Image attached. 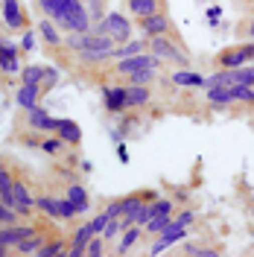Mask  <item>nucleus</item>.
Masks as SVG:
<instances>
[{
  "mask_svg": "<svg viewBox=\"0 0 254 257\" xmlns=\"http://www.w3.org/2000/svg\"><path fill=\"white\" fill-rule=\"evenodd\" d=\"M59 213H62V219H76L79 216V208H76V202L73 199H67V196H59Z\"/></svg>",
  "mask_w": 254,
  "mask_h": 257,
  "instance_id": "33",
  "label": "nucleus"
},
{
  "mask_svg": "<svg viewBox=\"0 0 254 257\" xmlns=\"http://www.w3.org/2000/svg\"><path fill=\"white\" fill-rule=\"evenodd\" d=\"M38 38H41L47 47H62L64 44L62 32H59V27H56L53 18H41V21H38Z\"/></svg>",
  "mask_w": 254,
  "mask_h": 257,
  "instance_id": "12",
  "label": "nucleus"
},
{
  "mask_svg": "<svg viewBox=\"0 0 254 257\" xmlns=\"http://www.w3.org/2000/svg\"><path fill=\"white\" fill-rule=\"evenodd\" d=\"M44 73H47L44 64H27V67H21V85H41Z\"/></svg>",
  "mask_w": 254,
  "mask_h": 257,
  "instance_id": "26",
  "label": "nucleus"
},
{
  "mask_svg": "<svg viewBox=\"0 0 254 257\" xmlns=\"http://www.w3.org/2000/svg\"><path fill=\"white\" fill-rule=\"evenodd\" d=\"M205 91H207V102H210L213 108H228V105L237 102L228 85H213V88H205Z\"/></svg>",
  "mask_w": 254,
  "mask_h": 257,
  "instance_id": "17",
  "label": "nucleus"
},
{
  "mask_svg": "<svg viewBox=\"0 0 254 257\" xmlns=\"http://www.w3.org/2000/svg\"><path fill=\"white\" fill-rule=\"evenodd\" d=\"M56 82H59V73H56L53 67H47V73H44V82H41V88H44V91H50V88H53Z\"/></svg>",
  "mask_w": 254,
  "mask_h": 257,
  "instance_id": "43",
  "label": "nucleus"
},
{
  "mask_svg": "<svg viewBox=\"0 0 254 257\" xmlns=\"http://www.w3.org/2000/svg\"><path fill=\"white\" fill-rule=\"evenodd\" d=\"M207 18H210V24H216V21H219V9H216V6L207 9Z\"/></svg>",
  "mask_w": 254,
  "mask_h": 257,
  "instance_id": "47",
  "label": "nucleus"
},
{
  "mask_svg": "<svg viewBox=\"0 0 254 257\" xmlns=\"http://www.w3.org/2000/svg\"><path fill=\"white\" fill-rule=\"evenodd\" d=\"M88 12H91V21H102V18H105L102 0H88Z\"/></svg>",
  "mask_w": 254,
  "mask_h": 257,
  "instance_id": "41",
  "label": "nucleus"
},
{
  "mask_svg": "<svg viewBox=\"0 0 254 257\" xmlns=\"http://www.w3.org/2000/svg\"><path fill=\"white\" fill-rule=\"evenodd\" d=\"M3 24L9 30H24L27 18H24V9H21V0H3Z\"/></svg>",
  "mask_w": 254,
  "mask_h": 257,
  "instance_id": "11",
  "label": "nucleus"
},
{
  "mask_svg": "<svg viewBox=\"0 0 254 257\" xmlns=\"http://www.w3.org/2000/svg\"><path fill=\"white\" fill-rule=\"evenodd\" d=\"M231 94H234V99H237V102L254 105V88H251V85H242V82H237V85H231Z\"/></svg>",
  "mask_w": 254,
  "mask_h": 257,
  "instance_id": "32",
  "label": "nucleus"
},
{
  "mask_svg": "<svg viewBox=\"0 0 254 257\" xmlns=\"http://www.w3.org/2000/svg\"><path fill=\"white\" fill-rule=\"evenodd\" d=\"M138 27H141L143 35H175V27L173 21H170V15L161 9V12H155V15H146V18H138Z\"/></svg>",
  "mask_w": 254,
  "mask_h": 257,
  "instance_id": "5",
  "label": "nucleus"
},
{
  "mask_svg": "<svg viewBox=\"0 0 254 257\" xmlns=\"http://www.w3.org/2000/svg\"><path fill=\"white\" fill-rule=\"evenodd\" d=\"M64 196L76 202L79 213H91V196H88V190L82 187L79 181H70V184H67V190H64Z\"/></svg>",
  "mask_w": 254,
  "mask_h": 257,
  "instance_id": "20",
  "label": "nucleus"
},
{
  "mask_svg": "<svg viewBox=\"0 0 254 257\" xmlns=\"http://www.w3.org/2000/svg\"><path fill=\"white\" fill-rule=\"evenodd\" d=\"M167 248H170V245H167V242H164V240L158 237V240L152 242V248H149V254H161V251H167Z\"/></svg>",
  "mask_w": 254,
  "mask_h": 257,
  "instance_id": "46",
  "label": "nucleus"
},
{
  "mask_svg": "<svg viewBox=\"0 0 254 257\" xmlns=\"http://www.w3.org/2000/svg\"><path fill=\"white\" fill-rule=\"evenodd\" d=\"M102 102L111 114H123L129 111L126 105V85H105L102 88Z\"/></svg>",
  "mask_w": 254,
  "mask_h": 257,
  "instance_id": "8",
  "label": "nucleus"
},
{
  "mask_svg": "<svg viewBox=\"0 0 254 257\" xmlns=\"http://www.w3.org/2000/svg\"><path fill=\"white\" fill-rule=\"evenodd\" d=\"M102 251H105V240H102L99 234H94L91 242H88V248H85V257H99Z\"/></svg>",
  "mask_w": 254,
  "mask_h": 257,
  "instance_id": "36",
  "label": "nucleus"
},
{
  "mask_svg": "<svg viewBox=\"0 0 254 257\" xmlns=\"http://www.w3.org/2000/svg\"><path fill=\"white\" fill-rule=\"evenodd\" d=\"M146 50H149V41H146V38H129L126 44H117V47H114L111 62H120V59H129V56H138V53H146Z\"/></svg>",
  "mask_w": 254,
  "mask_h": 257,
  "instance_id": "16",
  "label": "nucleus"
},
{
  "mask_svg": "<svg viewBox=\"0 0 254 257\" xmlns=\"http://www.w3.org/2000/svg\"><path fill=\"white\" fill-rule=\"evenodd\" d=\"M149 53H155L161 62H170L175 67H190L187 53L175 47V35H152L149 38Z\"/></svg>",
  "mask_w": 254,
  "mask_h": 257,
  "instance_id": "2",
  "label": "nucleus"
},
{
  "mask_svg": "<svg viewBox=\"0 0 254 257\" xmlns=\"http://www.w3.org/2000/svg\"><path fill=\"white\" fill-rule=\"evenodd\" d=\"M3 44H6V41H3V38H0V47H3Z\"/></svg>",
  "mask_w": 254,
  "mask_h": 257,
  "instance_id": "51",
  "label": "nucleus"
},
{
  "mask_svg": "<svg viewBox=\"0 0 254 257\" xmlns=\"http://www.w3.org/2000/svg\"><path fill=\"white\" fill-rule=\"evenodd\" d=\"M44 242H47V234H41V231H38V234H32V237H27V240L18 242L15 251H18V254H38V248H41Z\"/></svg>",
  "mask_w": 254,
  "mask_h": 257,
  "instance_id": "27",
  "label": "nucleus"
},
{
  "mask_svg": "<svg viewBox=\"0 0 254 257\" xmlns=\"http://www.w3.org/2000/svg\"><path fill=\"white\" fill-rule=\"evenodd\" d=\"M117 155H120V161H123V164L129 161V155H126V146H123V144L117 146Z\"/></svg>",
  "mask_w": 254,
  "mask_h": 257,
  "instance_id": "48",
  "label": "nucleus"
},
{
  "mask_svg": "<svg viewBox=\"0 0 254 257\" xmlns=\"http://www.w3.org/2000/svg\"><path fill=\"white\" fill-rule=\"evenodd\" d=\"M27 123H30L35 132H44V135H56L59 132V123L62 120H56V117H50L41 105H32L30 111H27Z\"/></svg>",
  "mask_w": 254,
  "mask_h": 257,
  "instance_id": "6",
  "label": "nucleus"
},
{
  "mask_svg": "<svg viewBox=\"0 0 254 257\" xmlns=\"http://www.w3.org/2000/svg\"><path fill=\"white\" fill-rule=\"evenodd\" d=\"M35 47V32H24V41H21V50H24V53H27V50H32Z\"/></svg>",
  "mask_w": 254,
  "mask_h": 257,
  "instance_id": "45",
  "label": "nucleus"
},
{
  "mask_svg": "<svg viewBox=\"0 0 254 257\" xmlns=\"http://www.w3.org/2000/svg\"><path fill=\"white\" fill-rule=\"evenodd\" d=\"M120 234H123V222H120V219H108L105 231H102L99 237H102V240H117Z\"/></svg>",
  "mask_w": 254,
  "mask_h": 257,
  "instance_id": "37",
  "label": "nucleus"
},
{
  "mask_svg": "<svg viewBox=\"0 0 254 257\" xmlns=\"http://www.w3.org/2000/svg\"><path fill=\"white\" fill-rule=\"evenodd\" d=\"M64 146H67V144L56 135V138H44V141H41V152H44V155H59Z\"/></svg>",
  "mask_w": 254,
  "mask_h": 257,
  "instance_id": "35",
  "label": "nucleus"
},
{
  "mask_svg": "<svg viewBox=\"0 0 254 257\" xmlns=\"http://www.w3.org/2000/svg\"><path fill=\"white\" fill-rule=\"evenodd\" d=\"M35 208L41 210V213H47L50 219H62V213H59V196H35Z\"/></svg>",
  "mask_w": 254,
  "mask_h": 257,
  "instance_id": "25",
  "label": "nucleus"
},
{
  "mask_svg": "<svg viewBox=\"0 0 254 257\" xmlns=\"http://www.w3.org/2000/svg\"><path fill=\"white\" fill-rule=\"evenodd\" d=\"M64 248H67V242L62 237H56V240H47L38 248V257H64Z\"/></svg>",
  "mask_w": 254,
  "mask_h": 257,
  "instance_id": "30",
  "label": "nucleus"
},
{
  "mask_svg": "<svg viewBox=\"0 0 254 257\" xmlns=\"http://www.w3.org/2000/svg\"><path fill=\"white\" fill-rule=\"evenodd\" d=\"M76 59H79L82 64L111 62V59H114V47H94V50H82V53H76Z\"/></svg>",
  "mask_w": 254,
  "mask_h": 257,
  "instance_id": "22",
  "label": "nucleus"
},
{
  "mask_svg": "<svg viewBox=\"0 0 254 257\" xmlns=\"http://www.w3.org/2000/svg\"><path fill=\"white\" fill-rule=\"evenodd\" d=\"M12 196H15V208L21 210V216L32 213V208H35V196L30 193V187H27V181H24V178H15Z\"/></svg>",
  "mask_w": 254,
  "mask_h": 257,
  "instance_id": "10",
  "label": "nucleus"
},
{
  "mask_svg": "<svg viewBox=\"0 0 254 257\" xmlns=\"http://www.w3.org/2000/svg\"><path fill=\"white\" fill-rule=\"evenodd\" d=\"M12 187H15V173H12L6 164H0V202H6V205H12V208H15Z\"/></svg>",
  "mask_w": 254,
  "mask_h": 257,
  "instance_id": "19",
  "label": "nucleus"
},
{
  "mask_svg": "<svg viewBox=\"0 0 254 257\" xmlns=\"http://www.w3.org/2000/svg\"><path fill=\"white\" fill-rule=\"evenodd\" d=\"M56 135H59L67 146H79L82 144V128H79V123H73V120H62Z\"/></svg>",
  "mask_w": 254,
  "mask_h": 257,
  "instance_id": "24",
  "label": "nucleus"
},
{
  "mask_svg": "<svg viewBox=\"0 0 254 257\" xmlns=\"http://www.w3.org/2000/svg\"><path fill=\"white\" fill-rule=\"evenodd\" d=\"M94 237V228H91V219L85 225H79L76 231H73V237H70V248L64 251V257H85V248H88V242Z\"/></svg>",
  "mask_w": 254,
  "mask_h": 257,
  "instance_id": "9",
  "label": "nucleus"
},
{
  "mask_svg": "<svg viewBox=\"0 0 254 257\" xmlns=\"http://www.w3.org/2000/svg\"><path fill=\"white\" fill-rule=\"evenodd\" d=\"M184 234H187V225H178L175 219H170V225H167V228L161 231L158 237H161L164 242H167V245H173V242L184 240Z\"/></svg>",
  "mask_w": 254,
  "mask_h": 257,
  "instance_id": "28",
  "label": "nucleus"
},
{
  "mask_svg": "<svg viewBox=\"0 0 254 257\" xmlns=\"http://www.w3.org/2000/svg\"><path fill=\"white\" fill-rule=\"evenodd\" d=\"M173 85H178V88H207V79L187 70V67H178L173 73Z\"/></svg>",
  "mask_w": 254,
  "mask_h": 257,
  "instance_id": "18",
  "label": "nucleus"
},
{
  "mask_svg": "<svg viewBox=\"0 0 254 257\" xmlns=\"http://www.w3.org/2000/svg\"><path fill=\"white\" fill-rule=\"evenodd\" d=\"M9 254V245H6V242H0V257H6Z\"/></svg>",
  "mask_w": 254,
  "mask_h": 257,
  "instance_id": "50",
  "label": "nucleus"
},
{
  "mask_svg": "<svg viewBox=\"0 0 254 257\" xmlns=\"http://www.w3.org/2000/svg\"><path fill=\"white\" fill-rule=\"evenodd\" d=\"M173 219L178 225H187V228H190V225L196 222V213H193V210H181V213H178V216H173Z\"/></svg>",
  "mask_w": 254,
  "mask_h": 257,
  "instance_id": "42",
  "label": "nucleus"
},
{
  "mask_svg": "<svg viewBox=\"0 0 254 257\" xmlns=\"http://www.w3.org/2000/svg\"><path fill=\"white\" fill-rule=\"evenodd\" d=\"M141 237H143V225H129L126 231L120 234V242H117V254H129L132 251V245L135 242H141Z\"/></svg>",
  "mask_w": 254,
  "mask_h": 257,
  "instance_id": "21",
  "label": "nucleus"
},
{
  "mask_svg": "<svg viewBox=\"0 0 254 257\" xmlns=\"http://www.w3.org/2000/svg\"><path fill=\"white\" fill-rule=\"evenodd\" d=\"M155 79H158V67H143V70H135L126 76L129 85H152Z\"/></svg>",
  "mask_w": 254,
  "mask_h": 257,
  "instance_id": "29",
  "label": "nucleus"
},
{
  "mask_svg": "<svg viewBox=\"0 0 254 257\" xmlns=\"http://www.w3.org/2000/svg\"><path fill=\"white\" fill-rule=\"evenodd\" d=\"M41 85H21L15 91V102L18 108H24V111H30L32 105H38V99H41Z\"/></svg>",
  "mask_w": 254,
  "mask_h": 257,
  "instance_id": "14",
  "label": "nucleus"
},
{
  "mask_svg": "<svg viewBox=\"0 0 254 257\" xmlns=\"http://www.w3.org/2000/svg\"><path fill=\"white\" fill-rule=\"evenodd\" d=\"M105 213H108V216H111V219H120V216H123V208H120V199H114L111 205H108V208H105Z\"/></svg>",
  "mask_w": 254,
  "mask_h": 257,
  "instance_id": "44",
  "label": "nucleus"
},
{
  "mask_svg": "<svg viewBox=\"0 0 254 257\" xmlns=\"http://www.w3.org/2000/svg\"><path fill=\"white\" fill-rule=\"evenodd\" d=\"M56 21V27L64 32H85L91 30V12H88V6L82 3V0H67L62 9L53 15Z\"/></svg>",
  "mask_w": 254,
  "mask_h": 257,
  "instance_id": "1",
  "label": "nucleus"
},
{
  "mask_svg": "<svg viewBox=\"0 0 254 257\" xmlns=\"http://www.w3.org/2000/svg\"><path fill=\"white\" fill-rule=\"evenodd\" d=\"M108 219H111V216H108L105 210H102V213H94V216H91V228H94V234H102L105 225H108Z\"/></svg>",
  "mask_w": 254,
  "mask_h": 257,
  "instance_id": "40",
  "label": "nucleus"
},
{
  "mask_svg": "<svg viewBox=\"0 0 254 257\" xmlns=\"http://www.w3.org/2000/svg\"><path fill=\"white\" fill-rule=\"evenodd\" d=\"M143 67H161V59L155 53H138V56H129V59H120V62H114V73L117 76H129V73H135V70H143Z\"/></svg>",
  "mask_w": 254,
  "mask_h": 257,
  "instance_id": "4",
  "label": "nucleus"
},
{
  "mask_svg": "<svg viewBox=\"0 0 254 257\" xmlns=\"http://www.w3.org/2000/svg\"><path fill=\"white\" fill-rule=\"evenodd\" d=\"M184 254H190V257H216L219 251H216V248H202V245H184Z\"/></svg>",
  "mask_w": 254,
  "mask_h": 257,
  "instance_id": "39",
  "label": "nucleus"
},
{
  "mask_svg": "<svg viewBox=\"0 0 254 257\" xmlns=\"http://www.w3.org/2000/svg\"><path fill=\"white\" fill-rule=\"evenodd\" d=\"M0 70L3 73H21V50L15 44L0 47Z\"/></svg>",
  "mask_w": 254,
  "mask_h": 257,
  "instance_id": "15",
  "label": "nucleus"
},
{
  "mask_svg": "<svg viewBox=\"0 0 254 257\" xmlns=\"http://www.w3.org/2000/svg\"><path fill=\"white\" fill-rule=\"evenodd\" d=\"M152 102L149 85H126V105L129 108H146Z\"/></svg>",
  "mask_w": 254,
  "mask_h": 257,
  "instance_id": "13",
  "label": "nucleus"
},
{
  "mask_svg": "<svg viewBox=\"0 0 254 257\" xmlns=\"http://www.w3.org/2000/svg\"><path fill=\"white\" fill-rule=\"evenodd\" d=\"M164 9V0H129V12L135 18H146V15H155Z\"/></svg>",
  "mask_w": 254,
  "mask_h": 257,
  "instance_id": "23",
  "label": "nucleus"
},
{
  "mask_svg": "<svg viewBox=\"0 0 254 257\" xmlns=\"http://www.w3.org/2000/svg\"><path fill=\"white\" fill-rule=\"evenodd\" d=\"M18 222H21V210L0 202V225H18Z\"/></svg>",
  "mask_w": 254,
  "mask_h": 257,
  "instance_id": "34",
  "label": "nucleus"
},
{
  "mask_svg": "<svg viewBox=\"0 0 254 257\" xmlns=\"http://www.w3.org/2000/svg\"><path fill=\"white\" fill-rule=\"evenodd\" d=\"M64 3H67V0H38V9H41L47 18H53L64 6Z\"/></svg>",
  "mask_w": 254,
  "mask_h": 257,
  "instance_id": "38",
  "label": "nucleus"
},
{
  "mask_svg": "<svg viewBox=\"0 0 254 257\" xmlns=\"http://www.w3.org/2000/svg\"><path fill=\"white\" fill-rule=\"evenodd\" d=\"M170 219H173V213H152V219L143 225V231H146V234H155V237H158L161 231H164V228L170 225Z\"/></svg>",
  "mask_w": 254,
  "mask_h": 257,
  "instance_id": "31",
  "label": "nucleus"
},
{
  "mask_svg": "<svg viewBox=\"0 0 254 257\" xmlns=\"http://www.w3.org/2000/svg\"><path fill=\"white\" fill-rule=\"evenodd\" d=\"M248 38H251V41H254V15L248 18Z\"/></svg>",
  "mask_w": 254,
  "mask_h": 257,
  "instance_id": "49",
  "label": "nucleus"
},
{
  "mask_svg": "<svg viewBox=\"0 0 254 257\" xmlns=\"http://www.w3.org/2000/svg\"><path fill=\"white\" fill-rule=\"evenodd\" d=\"M213 62H216V67H222V70L245 67L248 62H254V41H245V44H237V47H225Z\"/></svg>",
  "mask_w": 254,
  "mask_h": 257,
  "instance_id": "3",
  "label": "nucleus"
},
{
  "mask_svg": "<svg viewBox=\"0 0 254 257\" xmlns=\"http://www.w3.org/2000/svg\"><path fill=\"white\" fill-rule=\"evenodd\" d=\"M105 30H108V35L117 44H126L129 38H132V24L120 12H105Z\"/></svg>",
  "mask_w": 254,
  "mask_h": 257,
  "instance_id": "7",
  "label": "nucleus"
}]
</instances>
